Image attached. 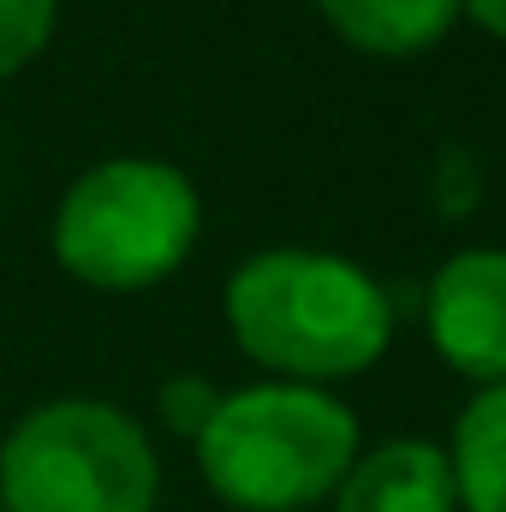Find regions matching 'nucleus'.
Returning a JSON list of instances; mask_svg holds the SVG:
<instances>
[{
	"label": "nucleus",
	"mask_w": 506,
	"mask_h": 512,
	"mask_svg": "<svg viewBox=\"0 0 506 512\" xmlns=\"http://www.w3.org/2000/svg\"><path fill=\"white\" fill-rule=\"evenodd\" d=\"M227 328L280 382L322 387L387 352L393 304L334 251H256L227 280Z\"/></svg>",
	"instance_id": "nucleus-1"
},
{
	"label": "nucleus",
	"mask_w": 506,
	"mask_h": 512,
	"mask_svg": "<svg viewBox=\"0 0 506 512\" xmlns=\"http://www.w3.org/2000/svg\"><path fill=\"white\" fill-rule=\"evenodd\" d=\"M358 459V417L298 382H256L221 393L209 429L197 435V465L209 489L239 512H304L340 489Z\"/></svg>",
	"instance_id": "nucleus-2"
},
{
	"label": "nucleus",
	"mask_w": 506,
	"mask_h": 512,
	"mask_svg": "<svg viewBox=\"0 0 506 512\" xmlns=\"http://www.w3.org/2000/svg\"><path fill=\"white\" fill-rule=\"evenodd\" d=\"M203 227L197 185L149 155L96 161L54 209V262L102 292H143L167 280Z\"/></svg>",
	"instance_id": "nucleus-3"
},
{
	"label": "nucleus",
	"mask_w": 506,
	"mask_h": 512,
	"mask_svg": "<svg viewBox=\"0 0 506 512\" xmlns=\"http://www.w3.org/2000/svg\"><path fill=\"white\" fill-rule=\"evenodd\" d=\"M161 459L108 399H48L0 447V512H155Z\"/></svg>",
	"instance_id": "nucleus-4"
},
{
	"label": "nucleus",
	"mask_w": 506,
	"mask_h": 512,
	"mask_svg": "<svg viewBox=\"0 0 506 512\" xmlns=\"http://www.w3.org/2000/svg\"><path fill=\"white\" fill-rule=\"evenodd\" d=\"M429 340L459 376L506 382V251L477 245L441 262L429 280Z\"/></svg>",
	"instance_id": "nucleus-5"
},
{
	"label": "nucleus",
	"mask_w": 506,
	"mask_h": 512,
	"mask_svg": "<svg viewBox=\"0 0 506 512\" xmlns=\"http://www.w3.org/2000/svg\"><path fill=\"white\" fill-rule=\"evenodd\" d=\"M453 507H459V495H453L447 453L417 441V435L381 441L376 453L352 459V471L334 489V512H453Z\"/></svg>",
	"instance_id": "nucleus-6"
},
{
	"label": "nucleus",
	"mask_w": 506,
	"mask_h": 512,
	"mask_svg": "<svg viewBox=\"0 0 506 512\" xmlns=\"http://www.w3.org/2000/svg\"><path fill=\"white\" fill-rule=\"evenodd\" d=\"M447 471L465 512H506V382L483 387L459 411Z\"/></svg>",
	"instance_id": "nucleus-7"
},
{
	"label": "nucleus",
	"mask_w": 506,
	"mask_h": 512,
	"mask_svg": "<svg viewBox=\"0 0 506 512\" xmlns=\"http://www.w3.org/2000/svg\"><path fill=\"white\" fill-rule=\"evenodd\" d=\"M322 18L364 54H423L459 18V0H316Z\"/></svg>",
	"instance_id": "nucleus-8"
},
{
	"label": "nucleus",
	"mask_w": 506,
	"mask_h": 512,
	"mask_svg": "<svg viewBox=\"0 0 506 512\" xmlns=\"http://www.w3.org/2000/svg\"><path fill=\"white\" fill-rule=\"evenodd\" d=\"M60 0H0V78L24 72L54 36Z\"/></svg>",
	"instance_id": "nucleus-9"
},
{
	"label": "nucleus",
	"mask_w": 506,
	"mask_h": 512,
	"mask_svg": "<svg viewBox=\"0 0 506 512\" xmlns=\"http://www.w3.org/2000/svg\"><path fill=\"white\" fill-rule=\"evenodd\" d=\"M161 417H167V429H179V435H203L209 429V417H215V405H221V393L203 382V376H173V382H161Z\"/></svg>",
	"instance_id": "nucleus-10"
},
{
	"label": "nucleus",
	"mask_w": 506,
	"mask_h": 512,
	"mask_svg": "<svg viewBox=\"0 0 506 512\" xmlns=\"http://www.w3.org/2000/svg\"><path fill=\"white\" fill-rule=\"evenodd\" d=\"M459 12H471L489 36H506V0H459Z\"/></svg>",
	"instance_id": "nucleus-11"
}]
</instances>
